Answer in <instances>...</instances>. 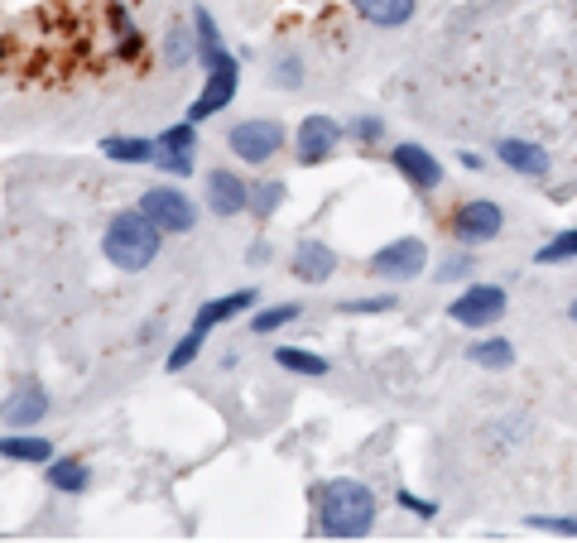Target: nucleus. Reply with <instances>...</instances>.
<instances>
[{
  "label": "nucleus",
  "mask_w": 577,
  "mask_h": 543,
  "mask_svg": "<svg viewBox=\"0 0 577 543\" xmlns=\"http://www.w3.org/2000/svg\"><path fill=\"white\" fill-rule=\"evenodd\" d=\"M467 361L481 366V370H510V366H515V341H505V337H481L477 347H467Z\"/></svg>",
  "instance_id": "a211bd4d"
},
{
  "label": "nucleus",
  "mask_w": 577,
  "mask_h": 543,
  "mask_svg": "<svg viewBox=\"0 0 577 543\" xmlns=\"http://www.w3.org/2000/svg\"><path fill=\"white\" fill-rule=\"evenodd\" d=\"M0 457L6 461H54V443L48 438H24V433H10L0 443Z\"/></svg>",
  "instance_id": "aec40b11"
},
{
  "label": "nucleus",
  "mask_w": 577,
  "mask_h": 543,
  "mask_svg": "<svg viewBox=\"0 0 577 543\" xmlns=\"http://www.w3.org/2000/svg\"><path fill=\"white\" fill-rule=\"evenodd\" d=\"M160 236H164V231L154 227V221L144 217L140 207L116 211L107 236H101V256H107L116 270L140 274V270H150V264H154V256H160Z\"/></svg>",
  "instance_id": "f03ea898"
},
{
  "label": "nucleus",
  "mask_w": 577,
  "mask_h": 543,
  "mask_svg": "<svg viewBox=\"0 0 577 543\" xmlns=\"http://www.w3.org/2000/svg\"><path fill=\"white\" fill-rule=\"evenodd\" d=\"M193 34H198V58H203V68H213V63L227 53V44H221V30H217V20H213V10H193Z\"/></svg>",
  "instance_id": "6ab92c4d"
},
{
  "label": "nucleus",
  "mask_w": 577,
  "mask_h": 543,
  "mask_svg": "<svg viewBox=\"0 0 577 543\" xmlns=\"http://www.w3.org/2000/svg\"><path fill=\"white\" fill-rule=\"evenodd\" d=\"M505 289L501 284H471L467 294H457L448 303V317L453 323H462V327H491V323H501L505 317Z\"/></svg>",
  "instance_id": "423d86ee"
},
{
  "label": "nucleus",
  "mask_w": 577,
  "mask_h": 543,
  "mask_svg": "<svg viewBox=\"0 0 577 543\" xmlns=\"http://www.w3.org/2000/svg\"><path fill=\"white\" fill-rule=\"evenodd\" d=\"M390 308H400V298H395V294H375V298H347V303H342V313H390Z\"/></svg>",
  "instance_id": "c756f323"
},
{
  "label": "nucleus",
  "mask_w": 577,
  "mask_h": 543,
  "mask_svg": "<svg viewBox=\"0 0 577 543\" xmlns=\"http://www.w3.org/2000/svg\"><path fill=\"white\" fill-rule=\"evenodd\" d=\"M568 317H573V323H577V298H573V308H568Z\"/></svg>",
  "instance_id": "c9c22d12"
},
{
  "label": "nucleus",
  "mask_w": 577,
  "mask_h": 543,
  "mask_svg": "<svg viewBox=\"0 0 577 543\" xmlns=\"http://www.w3.org/2000/svg\"><path fill=\"white\" fill-rule=\"evenodd\" d=\"M87 467L83 461H73V457H58V461H48V486L54 491H68V496H77V491H87Z\"/></svg>",
  "instance_id": "412c9836"
},
{
  "label": "nucleus",
  "mask_w": 577,
  "mask_h": 543,
  "mask_svg": "<svg viewBox=\"0 0 577 543\" xmlns=\"http://www.w3.org/2000/svg\"><path fill=\"white\" fill-rule=\"evenodd\" d=\"M558 260H577V227L563 231V236H554L548 246L534 250V264H558Z\"/></svg>",
  "instance_id": "a878e982"
},
{
  "label": "nucleus",
  "mask_w": 577,
  "mask_h": 543,
  "mask_svg": "<svg viewBox=\"0 0 577 543\" xmlns=\"http://www.w3.org/2000/svg\"><path fill=\"white\" fill-rule=\"evenodd\" d=\"M342 144V126L333 121V116L313 111L298 121V135H294V150H298V164H323L327 154Z\"/></svg>",
  "instance_id": "1a4fd4ad"
},
{
  "label": "nucleus",
  "mask_w": 577,
  "mask_h": 543,
  "mask_svg": "<svg viewBox=\"0 0 577 543\" xmlns=\"http://www.w3.org/2000/svg\"><path fill=\"white\" fill-rule=\"evenodd\" d=\"M44 414H48V390L39 385V380H20L6 400V423L10 428H30V423H39Z\"/></svg>",
  "instance_id": "f8f14e48"
},
{
  "label": "nucleus",
  "mask_w": 577,
  "mask_h": 543,
  "mask_svg": "<svg viewBox=\"0 0 577 543\" xmlns=\"http://www.w3.org/2000/svg\"><path fill=\"white\" fill-rule=\"evenodd\" d=\"M351 135H357L361 144H375L380 135H385V121H380V116H361V121H351Z\"/></svg>",
  "instance_id": "473e14b6"
},
{
  "label": "nucleus",
  "mask_w": 577,
  "mask_h": 543,
  "mask_svg": "<svg viewBox=\"0 0 577 543\" xmlns=\"http://www.w3.org/2000/svg\"><path fill=\"white\" fill-rule=\"evenodd\" d=\"M424 264H428V246L418 236H400V241L380 246L371 256V274H380V280H414V274H424Z\"/></svg>",
  "instance_id": "0eeeda50"
},
{
  "label": "nucleus",
  "mask_w": 577,
  "mask_h": 543,
  "mask_svg": "<svg viewBox=\"0 0 577 543\" xmlns=\"http://www.w3.org/2000/svg\"><path fill=\"white\" fill-rule=\"evenodd\" d=\"M207 207H213V217H236L251 207V183L231 169H213L207 174Z\"/></svg>",
  "instance_id": "9b49d317"
},
{
  "label": "nucleus",
  "mask_w": 577,
  "mask_h": 543,
  "mask_svg": "<svg viewBox=\"0 0 577 543\" xmlns=\"http://www.w3.org/2000/svg\"><path fill=\"white\" fill-rule=\"evenodd\" d=\"M471 270H477V260H471L467 256V250H462V256H448V260H443V270H438V280L443 284H453V280H467V274Z\"/></svg>",
  "instance_id": "7c9ffc66"
},
{
  "label": "nucleus",
  "mask_w": 577,
  "mask_h": 543,
  "mask_svg": "<svg viewBox=\"0 0 577 543\" xmlns=\"http://www.w3.org/2000/svg\"><path fill=\"white\" fill-rule=\"evenodd\" d=\"M280 203H284V183L280 178H265V183H251V217H274L280 211Z\"/></svg>",
  "instance_id": "5701e85b"
},
{
  "label": "nucleus",
  "mask_w": 577,
  "mask_h": 543,
  "mask_svg": "<svg viewBox=\"0 0 577 543\" xmlns=\"http://www.w3.org/2000/svg\"><path fill=\"white\" fill-rule=\"evenodd\" d=\"M236 87H241V63H236V53H221V58L207 68V87H203V97L188 106V121H207L213 111H221L231 97H236Z\"/></svg>",
  "instance_id": "6e6552de"
},
{
  "label": "nucleus",
  "mask_w": 577,
  "mask_h": 543,
  "mask_svg": "<svg viewBox=\"0 0 577 543\" xmlns=\"http://www.w3.org/2000/svg\"><path fill=\"white\" fill-rule=\"evenodd\" d=\"M274 361H280L284 370H294V376H327V361L323 356H313V351H298V347H274Z\"/></svg>",
  "instance_id": "4be33fe9"
},
{
  "label": "nucleus",
  "mask_w": 577,
  "mask_h": 543,
  "mask_svg": "<svg viewBox=\"0 0 577 543\" xmlns=\"http://www.w3.org/2000/svg\"><path fill=\"white\" fill-rule=\"evenodd\" d=\"M530 529H548V534H577V520H573V514H534Z\"/></svg>",
  "instance_id": "2f4dec72"
},
{
  "label": "nucleus",
  "mask_w": 577,
  "mask_h": 543,
  "mask_svg": "<svg viewBox=\"0 0 577 543\" xmlns=\"http://www.w3.org/2000/svg\"><path fill=\"white\" fill-rule=\"evenodd\" d=\"M274 83H280V87H298V83H304V77H298V63H294V58H280V63H274Z\"/></svg>",
  "instance_id": "f704fd0d"
},
{
  "label": "nucleus",
  "mask_w": 577,
  "mask_h": 543,
  "mask_svg": "<svg viewBox=\"0 0 577 543\" xmlns=\"http://www.w3.org/2000/svg\"><path fill=\"white\" fill-rule=\"evenodd\" d=\"M380 500L366 481H351V476H337V481L323 486L318 500V529L327 539H366V529L375 524Z\"/></svg>",
  "instance_id": "f257e3e1"
},
{
  "label": "nucleus",
  "mask_w": 577,
  "mask_h": 543,
  "mask_svg": "<svg viewBox=\"0 0 577 543\" xmlns=\"http://www.w3.org/2000/svg\"><path fill=\"white\" fill-rule=\"evenodd\" d=\"M135 207H140L160 231L183 236V231L198 227V207H193V197L178 193V188H144Z\"/></svg>",
  "instance_id": "7ed1b4c3"
},
{
  "label": "nucleus",
  "mask_w": 577,
  "mask_h": 543,
  "mask_svg": "<svg viewBox=\"0 0 577 543\" xmlns=\"http://www.w3.org/2000/svg\"><path fill=\"white\" fill-rule=\"evenodd\" d=\"M203 337H207L203 327H188V333L178 337V347L168 351V361H164V366H168V370H183V366H193V361H198V351H203Z\"/></svg>",
  "instance_id": "393cba45"
},
{
  "label": "nucleus",
  "mask_w": 577,
  "mask_h": 543,
  "mask_svg": "<svg viewBox=\"0 0 577 543\" xmlns=\"http://www.w3.org/2000/svg\"><path fill=\"white\" fill-rule=\"evenodd\" d=\"M288 270H294L304 284H323L327 274L337 270V256L323 241H298L294 246V260H288Z\"/></svg>",
  "instance_id": "4468645a"
},
{
  "label": "nucleus",
  "mask_w": 577,
  "mask_h": 543,
  "mask_svg": "<svg viewBox=\"0 0 577 543\" xmlns=\"http://www.w3.org/2000/svg\"><path fill=\"white\" fill-rule=\"evenodd\" d=\"M448 231L462 246H487V241H496V236L505 231V211L496 203H487V197H471V203H462L448 217Z\"/></svg>",
  "instance_id": "20e7f679"
},
{
  "label": "nucleus",
  "mask_w": 577,
  "mask_h": 543,
  "mask_svg": "<svg viewBox=\"0 0 577 543\" xmlns=\"http://www.w3.org/2000/svg\"><path fill=\"white\" fill-rule=\"evenodd\" d=\"M496 154H501L505 169H515V174L524 178H544L548 174V150L534 140H501L496 144Z\"/></svg>",
  "instance_id": "ddd939ff"
},
{
  "label": "nucleus",
  "mask_w": 577,
  "mask_h": 543,
  "mask_svg": "<svg viewBox=\"0 0 577 543\" xmlns=\"http://www.w3.org/2000/svg\"><path fill=\"white\" fill-rule=\"evenodd\" d=\"M288 323H298V303H280V308L255 313L251 317V333L255 337H270V333H280V327H288Z\"/></svg>",
  "instance_id": "b1692460"
},
{
  "label": "nucleus",
  "mask_w": 577,
  "mask_h": 543,
  "mask_svg": "<svg viewBox=\"0 0 577 543\" xmlns=\"http://www.w3.org/2000/svg\"><path fill=\"white\" fill-rule=\"evenodd\" d=\"M193 126L198 121H183V126H168L160 135V150H193L198 144V135H193Z\"/></svg>",
  "instance_id": "cd10ccee"
},
{
  "label": "nucleus",
  "mask_w": 577,
  "mask_h": 543,
  "mask_svg": "<svg viewBox=\"0 0 577 543\" xmlns=\"http://www.w3.org/2000/svg\"><path fill=\"white\" fill-rule=\"evenodd\" d=\"M231 154L246 159V164H265V159H274L284 150V126L280 121H265V116H251V121L231 126Z\"/></svg>",
  "instance_id": "39448f33"
},
{
  "label": "nucleus",
  "mask_w": 577,
  "mask_h": 543,
  "mask_svg": "<svg viewBox=\"0 0 577 543\" xmlns=\"http://www.w3.org/2000/svg\"><path fill=\"white\" fill-rule=\"evenodd\" d=\"M101 154L116 159V164H154V154H160V140H126V135H111L101 140Z\"/></svg>",
  "instance_id": "f3484780"
},
{
  "label": "nucleus",
  "mask_w": 577,
  "mask_h": 543,
  "mask_svg": "<svg viewBox=\"0 0 577 543\" xmlns=\"http://www.w3.org/2000/svg\"><path fill=\"white\" fill-rule=\"evenodd\" d=\"M351 6L366 24H380V30H400L414 20V0H351Z\"/></svg>",
  "instance_id": "dca6fc26"
},
{
  "label": "nucleus",
  "mask_w": 577,
  "mask_h": 543,
  "mask_svg": "<svg viewBox=\"0 0 577 543\" xmlns=\"http://www.w3.org/2000/svg\"><path fill=\"white\" fill-rule=\"evenodd\" d=\"M395 500H400V506H404V510H410V514H418V520H433V514H438V506H428V500H424V496H414V491H404V486H400V496H395Z\"/></svg>",
  "instance_id": "72a5a7b5"
},
{
  "label": "nucleus",
  "mask_w": 577,
  "mask_h": 543,
  "mask_svg": "<svg viewBox=\"0 0 577 543\" xmlns=\"http://www.w3.org/2000/svg\"><path fill=\"white\" fill-rule=\"evenodd\" d=\"M193 53H198V39H188V30H183V24H174V30H168V58H174V63H188Z\"/></svg>",
  "instance_id": "c85d7f7f"
},
{
  "label": "nucleus",
  "mask_w": 577,
  "mask_h": 543,
  "mask_svg": "<svg viewBox=\"0 0 577 543\" xmlns=\"http://www.w3.org/2000/svg\"><path fill=\"white\" fill-rule=\"evenodd\" d=\"M154 164L174 178H188L193 174V150H164V154H154Z\"/></svg>",
  "instance_id": "bb28decb"
},
{
  "label": "nucleus",
  "mask_w": 577,
  "mask_h": 543,
  "mask_svg": "<svg viewBox=\"0 0 577 543\" xmlns=\"http://www.w3.org/2000/svg\"><path fill=\"white\" fill-rule=\"evenodd\" d=\"M246 308H255V289H236V294H221V298H207L198 317H193V327H203V333H213V327L221 323H231L236 313H246Z\"/></svg>",
  "instance_id": "2eb2a0df"
},
{
  "label": "nucleus",
  "mask_w": 577,
  "mask_h": 543,
  "mask_svg": "<svg viewBox=\"0 0 577 543\" xmlns=\"http://www.w3.org/2000/svg\"><path fill=\"white\" fill-rule=\"evenodd\" d=\"M390 164L400 169V178L410 183L414 193H433L443 183V164L433 159L424 144H395V154H390Z\"/></svg>",
  "instance_id": "9d476101"
}]
</instances>
